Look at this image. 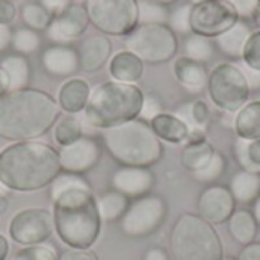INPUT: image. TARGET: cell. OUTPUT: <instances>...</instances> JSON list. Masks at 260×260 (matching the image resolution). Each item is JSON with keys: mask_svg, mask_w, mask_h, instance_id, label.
Returning <instances> with one entry per match:
<instances>
[{"mask_svg": "<svg viewBox=\"0 0 260 260\" xmlns=\"http://www.w3.org/2000/svg\"><path fill=\"white\" fill-rule=\"evenodd\" d=\"M53 227L64 245L90 250L101 236L96 195L81 175L61 172L49 186Z\"/></svg>", "mask_w": 260, "mask_h": 260, "instance_id": "obj_1", "label": "cell"}, {"mask_svg": "<svg viewBox=\"0 0 260 260\" xmlns=\"http://www.w3.org/2000/svg\"><path fill=\"white\" fill-rule=\"evenodd\" d=\"M59 174V154L44 142H12L0 151V183L9 192L43 190Z\"/></svg>", "mask_w": 260, "mask_h": 260, "instance_id": "obj_2", "label": "cell"}, {"mask_svg": "<svg viewBox=\"0 0 260 260\" xmlns=\"http://www.w3.org/2000/svg\"><path fill=\"white\" fill-rule=\"evenodd\" d=\"M61 113L56 99L43 90L9 91L0 99V139L37 140L55 126Z\"/></svg>", "mask_w": 260, "mask_h": 260, "instance_id": "obj_3", "label": "cell"}, {"mask_svg": "<svg viewBox=\"0 0 260 260\" xmlns=\"http://www.w3.org/2000/svg\"><path fill=\"white\" fill-rule=\"evenodd\" d=\"M143 91L136 84L107 81L91 90L84 110L85 122L94 129H110L139 119Z\"/></svg>", "mask_w": 260, "mask_h": 260, "instance_id": "obj_4", "label": "cell"}, {"mask_svg": "<svg viewBox=\"0 0 260 260\" xmlns=\"http://www.w3.org/2000/svg\"><path fill=\"white\" fill-rule=\"evenodd\" d=\"M102 142L111 158L120 166L151 168L161 160L165 152L163 142L142 119L102 131Z\"/></svg>", "mask_w": 260, "mask_h": 260, "instance_id": "obj_5", "label": "cell"}, {"mask_svg": "<svg viewBox=\"0 0 260 260\" xmlns=\"http://www.w3.org/2000/svg\"><path fill=\"white\" fill-rule=\"evenodd\" d=\"M169 247L175 260L224 259V245L215 225L195 213H183L175 221Z\"/></svg>", "mask_w": 260, "mask_h": 260, "instance_id": "obj_6", "label": "cell"}, {"mask_svg": "<svg viewBox=\"0 0 260 260\" xmlns=\"http://www.w3.org/2000/svg\"><path fill=\"white\" fill-rule=\"evenodd\" d=\"M125 50L143 64L160 66L178 52V38L168 24H137L123 40Z\"/></svg>", "mask_w": 260, "mask_h": 260, "instance_id": "obj_7", "label": "cell"}, {"mask_svg": "<svg viewBox=\"0 0 260 260\" xmlns=\"http://www.w3.org/2000/svg\"><path fill=\"white\" fill-rule=\"evenodd\" d=\"M206 90L215 107L235 114L248 102L251 93L241 66L232 62H219L212 69Z\"/></svg>", "mask_w": 260, "mask_h": 260, "instance_id": "obj_8", "label": "cell"}, {"mask_svg": "<svg viewBox=\"0 0 260 260\" xmlns=\"http://www.w3.org/2000/svg\"><path fill=\"white\" fill-rule=\"evenodd\" d=\"M85 9L101 34L126 37L139 24V0H87Z\"/></svg>", "mask_w": 260, "mask_h": 260, "instance_id": "obj_9", "label": "cell"}, {"mask_svg": "<svg viewBox=\"0 0 260 260\" xmlns=\"http://www.w3.org/2000/svg\"><path fill=\"white\" fill-rule=\"evenodd\" d=\"M168 204L160 195L148 193L129 203L120 219V230L125 236L140 239L154 235L166 221Z\"/></svg>", "mask_w": 260, "mask_h": 260, "instance_id": "obj_10", "label": "cell"}, {"mask_svg": "<svg viewBox=\"0 0 260 260\" xmlns=\"http://www.w3.org/2000/svg\"><path fill=\"white\" fill-rule=\"evenodd\" d=\"M53 232L52 212L41 207H29L17 212L8 225L9 238L23 247L44 244Z\"/></svg>", "mask_w": 260, "mask_h": 260, "instance_id": "obj_11", "label": "cell"}, {"mask_svg": "<svg viewBox=\"0 0 260 260\" xmlns=\"http://www.w3.org/2000/svg\"><path fill=\"white\" fill-rule=\"evenodd\" d=\"M239 20L236 9L225 0H206L198 5H192V32L212 40L224 34Z\"/></svg>", "mask_w": 260, "mask_h": 260, "instance_id": "obj_12", "label": "cell"}, {"mask_svg": "<svg viewBox=\"0 0 260 260\" xmlns=\"http://www.w3.org/2000/svg\"><path fill=\"white\" fill-rule=\"evenodd\" d=\"M58 154L61 172L82 177L91 172L99 165L102 157V148L94 137L82 136L72 145L62 146Z\"/></svg>", "mask_w": 260, "mask_h": 260, "instance_id": "obj_13", "label": "cell"}, {"mask_svg": "<svg viewBox=\"0 0 260 260\" xmlns=\"http://www.w3.org/2000/svg\"><path fill=\"white\" fill-rule=\"evenodd\" d=\"M90 18L82 3H70L64 11L53 15L46 34L55 44H66L85 34Z\"/></svg>", "mask_w": 260, "mask_h": 260, "instance_id": "obj_14", "label": "cell"}, {"mask_svg": "<svg viewBox=\"0 0 260 260\" xmlns=\"http://www.w3.org/2000/svg\"><path fill=\"white\" fill-rule=\"evenodd\" d=\"M198 216L212 225L225 224L233 212L236 210V201L229 187L221 184H213L206 187L197 203Z\"/></svg>", "mask_w": 260, "mask_h": 260, "instance_id": "obj_15", "label": "cell"}, {"mask_svg": "<svg viewBox=\"0 0 260 260\" xmlns=\"http://www.w3.org/2000/svg\"><path fill=\"white\" fill-rule=\"evenodd\" d=\"M155 186V175L149 168L119 166L111 175V187L129 200L151 193Z\"/></svg>", "mask_w": 260, "mask_h": 260, "instance_id": "obj_16", "label": "cell"}, {"mask_svg": "<svg viewBox=\"0 0 260 260\" xmlns=\"http://www.w3.org/2000/svg\"><path fill=\"white\" fill-rule=\"evenodd\" d=\"M76 50L79 56V69L85 73H96L111 59L113 43L108 35L98 32L85 37Z\"/></svg>", "mask_w": 260, "mask_h": 260, "instance_id": "obj_17", "label": "cell"}, {"mask_svg": "<svg viewBox=\"0 0 260 260\" xmlns=\"http://www.w3.org/2000/svg\"><path fill=\"white\" fill-rule=\"evenodd\" d=\"M41 64L47 75L59 79L72 78L79 69L78 50L67 44H53L43 50Z\"/></svg>", "mask_w": 260, "mask_h": 260, "instance_id": "obj_18", "label": "cell"}, {"mask_svg": "<svg viewBox=\"0 0 260 260\" xmlns=\"http://www.w3.org/2000/svg\"><path fill=\"white\" fill-rule=\"evenodd\" d=\"M172 72L177 82L192 94H200L207 87L209 72L204 64L195 62L186 56H180L174 61Z\"/></svg>", "mask_w": 260, "mask_h": 260, "instance_id": "obj_19", "label": "cell"}, {"mask_svg": "<svg viewBox=\"0 0 260 260\" xmlns=\"http://www.w3.org/2000/svg\"><path fill=\"white\" fill-rule=\"evenodd\" d=\"M91 94L90 84L81 78H69L58 90L56 102L61 111L67 114H79L85 110Z\"/></svg>", "mask_w": 260, "mask_h": 260, "instance_id": "obj_20", "label": "cell"}, {"mask_svg": "<svg viewBox=\"0 0 260 260\" xmlns=\"http://www.w3.org/2000/svg\"><path fill=\"white\" fill-rule=\"evenodd\" d=\"M251 32L253 30L248 21L239 20L224 34L213 38V41H215L216 49H219L225 56L232 59H241Z\"/></svg>", "mask_w": 260, "mask_h": 260, "instance_id": "obj_21", "label": "cell"}, {"mask_svg": "<svg viewBox=\"0 0 260 260\" xmlns=\"http://www.w3.org/2000/svg\"><path fill=\"white\" fill-rule=\"evenodd\" d=\"M154 134L166 143H172V145H180L187 142L189 134H190V128L189 125L181 120L177 114H169V113H161L157 117H154L149 122Z\"/></svg>", "mask_w": 260, "mask_h": 260, "instance_id": "obj_22", "label": "cell"}, {"mask_svg": "<svg viewBox=\"0 0 260 260\" xmlns=\"http://www.w3.org/2000/svg\"><path fill=\"white\" fill-rule=\"evenodd\" d=\"M108 70H110L113 81L125 82V84H136L143 76L145 64L134 53L128 50H120L111 56Z\"/></svg>", "mask_w": 260, "mask_h": 260, "instance_id": "obj_23", "label": "cell"}, {"mask_svg": "<svg viewBox=\"0 0 260 260\" xmlns=\"http://www.w3.org/2000/svg\"><path fill=\"white\" fill-rule=\"evenodd\" d=\"M229 225V233L230 236L241 244L242 247L254 242L257 232H259V224L253 215V212L247 209H238L233 212L230 219L227 221Z\"/></svg>", "mask_w": 260, "mask_h": 260, "instance_id": "obj_24", "label": "cell"}, {"mask_svg": "<svg viewBox=\"0 0 260 260\" xmlns=\"http://www.w3.org/2000/svg\"><path fill=\"white\" fill-rule=\"evenodd\" d=\"M236 136L245 140L260 139V101H248L233 122Z\"/></svg>", "mask_w": 260, "mask_h": 260, "instance_id": "obj_25", "label": "cell"}, {"mask_svg": "<svg viewBox=\"0 0 260 260\" xmlns=\"http://www.w3.org/2000/svg\"><path fill=\"white\" fill-rule=\"evenodd\" d=\"M229 189L236 203H254L260 195V174L241 169L233 175Z\"/></svg>", "mask_w": 260, "mask_h": 260, "instance_id": "obj_26", "label": "cell"}, {"mask_svg": "<svg viewBox=\"0 0 260 260\" xmlns=\"http://www.w3.org/2000/svg\"><path fill=\"white\" fill-rule=\"evenodd\" d=\"M0 66L8 75L11 91L23 90V88L29 87L32 70H30V64L26 56L18 55V53L8 55L2 59Z\"/></svg>", "mask_w": 260, "mask_h": 260, "instance_id": "obj_27", "label": "cell"}, {"mask_svg": "<svg viewBox=\"0 0 260 260\" xmlns=\"http://www.w3.org/2000/svg\"><path fill=\"white\" fill-rule=\"evenodd\" d=\"M98 210L102 222H116L123 218L126 213L131 200L120 192L111 189L107 192H102L98 198Z\"/></svg>", "mask_w": 260, "mask_h": 260, "instance_id": "obj_28", "label": "cell"}, {"mask_svg": "<svg viewBox=\"0 0 260 260\" xmlns=\"http://www.w3.org/2000/svg\"><path fill=\"white\" fill-rule=\"evenodd\" d=\"M213 154H215V149L206 139L192 140V142H187L186 148L181 152V163L187 171L195 172L201 169L212 158Z\"/></svg>", "mask_w": 260, "mask_h": 260, "instance_id": "obj_29", "label": "cell"}, {"mask_svg": "<svg viewBox=\"0 0 260 260\" xmlns=\"http://www.w3.org/2000/svg\"><path fill=\"white\" fill-rule=\"evenodd\" d=\"M215 52H216V46L212 38L190 32L184 40V55L183 56H186L195 62L206 66L207 62H210L213 59Z\"/></svg>", "mask_w": 260, "mask_h": 260, "instance_id": "obj_30", "label": "cell"}, {"mask_svg": "<svg viewBox=\"0 0 260 260\" xmlns=\"http://www.w3.org/2000/svg\"><path fill=\"white\" fill-rule=\"evenodd\" d=\"M84 136V126L78 114H66L53 126V140L58 146H67Z\"/></svg>", "mask_w": 260, "mask_h": 260, "instance_id": "obj_31", "label": "cell"}, {"mask_svg": "<svg viewBox=\"0 0 260 260\" xmlns=\"http://www.w3.org/2000/svg\"><path fill=\"white\" fill-rule=\"evenodd\" d=\"M235 157L244 171L260 174V139L245 140L238 137L235 142Z\"/></svg>", "mask_w": 260, "mask_h": 260, "instance_id": "obj_32", "label": "cell"}, {"mask_svg": "<svg viewBox=\"0 0 260 260\" xmlns=\"http://www.w3.org/2000/svg\"><path fill=\"white\" fill-rule=\"evenodd\" d=\"M20 17L26 27L38 32V34L43 30H47L49 24L53 20V15L40 2L24 3L20 9Z\"/></svg>", "mask_w": 260, "mask_h": 260, "instance_id": "obj_33", "label": "cell"}, {"mask_svg": "<svg viewBox=\"0 0 260 260\" xmlns=\"http://www.w3.org/2000/svg\"><path fill=\"white\" fill-rule=\"evenodd\" d=\"M181 120H184L190 129L193 128H198L201 129L207 122H209V117H210V111H209V107L206 105L204 101L201 99H197L184 107L180 108L178 114H177Z\"/></svg>", "mask_w": 260, "mask_h": 260, "instance_id": "obj_34", "label": "cell"}, {"mask_svg": "<svg viewBox=\"0 0 260 260\" xmlns=\"http://www.w3.org/2000/svg\"><path fill=\"white\" fill-rule=\"evenodd\" d=\"M41 44V37L38 32L29 29V27H20L12 32V40H11V47L15 50L18 55H30L38 50Z\"/></svg>", "mask_w": 260, "mask_h": 260, "instance_id": "obj_35", "label": "cell"}, {"mask_svg": "<svg viewBox=\"0 0 260 260\" xmlns=\"http://www.w3.org/2000/svg\"><path fill=\"white\" fill-rule=\"evenodd\" d=\"M227 169V160L221 152H216L212 155V158L198 171L192 172L193 178L200 183H215L218 181Z\"/></svg>", "mask_w": 260, "mask_h": 260, "instance_id": "obj_36", "label": "cell"}, {"mask_svg": "<svg viewBox=\"0 0 260 260\" xmlns=\"http://www.w3.org/2000/svg\"><path fill=\"white\" fill-rule=\"evenodd\" d=\"M169 9L165 5L139 0V24H166Z\"/></svg>", "mask_w": 260, "mask_h": 260, "instance_id": "obj_37", "label": "cell"}, {"mask_svg": "<svg viewBox=\"0 0 260 260\" xmlns=\"http://www.w3.org/2000/svg\"><path fill=\"white\" fill-rule=\"evenodd\" d=\"M190 12H192V5L190 3H183L177 6L175 9L169 11L168 17V26L172 29V32L181 34V35H189L192 32L190 29Z\"/></svg>", "mask_w": 260, "mask_h": 260, "instance_id": "obj_38", "label": "cell"}, {"mask_svg": "<svg viewBox=\"0 0 260 260\" xmlns=\"http://www.w3.org/2000/svg\"><path fill=\"white\" fill-rule=\"evenodd\" d=\"M9 260H59V254L53 247L46 244H38V245L23 247Z\"/></svg>", "mask_w": 260, "mask_h": 260, "instance_id": "obj_39", "label": "cell"}, {"mask_svg": "<svg viewBox=\"0 0 260 260\" xmlns=\"http://www.w3.org/2000/svg\"><path fill=\"white\" fill-rule=\"evenodd\" d=\"M241 59L244 66L260 70V30L251 32Z\"/></svg>", "mask_w": 260, "mask_h": 260, "instance_id": "obj_40", "label": "cell"}, {"mask_svg": "<svg viewBox=\"0 0 260 260\" xmlns=\"http://www.w3.org/2000/svg\"><path fill=\"white\" fill-rule=\"evenodd\" d=\"M161 113H163V105H161L160 99L157 96H154V94H146L143 98V104H142L139 119L149 123L154 117H157Z\"/></svg>", "mask_w": 260, "mask_h": 260, "instance_id": "obj_41", "label": "cell"}, {"mask_svg": "<svg viewBox=\"0 0 260 260\" xmlns=\"http://www.w3.org/2000/svg\"><path fill=\"white\" fill-rule=\"evenodd\" d=\"M227 3H230L241 20H251L254 17V14L257 12L260 8V0H225Z\"/></svg>", "mask_w": 260, "mask_h": 260, "instance_id": "obj_42", "label": "cell"}, {"mask_svg": "<svg viewBox=\"0 0 260 260\" xmlns=\"http://www.w3.org/2000/svg\"><path fill=\"white\" fill-rule=\"evenodd\" d=\"M17 6L14 0H0V24L9 26L17 17Z\"/></svg>", "mask_w": 260, "mask_h": 260, "instance_id": "obj_43", "label": "cell"}, {"mask_svg": "<svg viewBox=\"0 0 260 260\" xmlns=\"http://www.w3.org/2000/svg\"><path fill=\"white\" fill-rule=\"evenodd\" d=\"M59 260H99V257L91 250H75V248H69L67 251H64L59 256Z\"/></svg>", "mask_w": 260, "mask_h": 260, "instance_id": "obj_44", "label": "cell"}, {"mask_svg": "<svg viewBox=\"0 0 260 260\" xmlns=\"http://www.w3.org/2000/svg\"><path fill=\"white\" fill-rule=\"evenodd\" d=\"M245 78H247V82H248V87L251 91H257L260 90V70H256V69H250L247 66H241Z\"/></svg>", "mask_w": 260, "mask_h": 260, "instance_id": "obj_45", "label": "cell"}, {"mask_svg": "<svg viewBox=\"0 0 260 260\" xmlns=\"http://www.w3.org/2000/svg\"><path fill=\"white\" fill-rule=\"evenodd\" d=\"M236 260H260V242H251L245 245Z\"/></svg>", "mask_w": 260, "mask_h": 260, "instance_id": "obj_46", "label": "cell"}, {"mask_svg": "<svg viewBox=\"0 0 260 260\" xmlns=\"http://www.w3.org/2000/svg\"><path fill=\"white\" fill-rule=\"evenodd\" d=\"M40 3H41L52 15H56V14H59L61 11H64L72 2H70V0H40Z\"/></svg>", "mask_w": 260, "mask_h": 260, "instance_id": "obj_47", "label": "cell"}, {"mask_svg": "<svg viewBox=\"0 0 260 260\" xmlns=\"http://www.w3.org/2000/svg\"><path fill=\"white\" fill-rule=\"evenodd\" d=\"M143 260H171L168 251L161 247H152L149 248L145 256H143Z\"/></svg>", "mask_w": 260, "mask_h": 260, "instance_id": "obj_48", "label": "cell"}, {"mask_svg": "<svg viewBox=\"0 0 260 260\" xmlns=\"http://www.w3.org/2000/svg\"><path fill=\"white\" fill-rule=\"evenodd\" d=\"M11 40H12V30L9 26H2L0 24V53L8 50L11 47Z\"/></svg>", "mask_w": 260, "mask_h": 260, "instance_id": "obj_49", "label": "cell"}, {"mask_svg": "<svg viewBox=\"0 0 260 260\" xmlns=\"http://www.w3.org/2000/svg\"><path fill=\"white\" fill-rule=\"evenodd\" d=\"M9 91H11V88H9L8 75H6V72L2 69V66H0V99H2L5 94H8Z\"/></svg>", "mask_w": 260, "mask_h": 260, "instance_id": "obj_50", "label": "cell"}, {"mask_svg": "<svg viewBox=\"0 0 260 260\" xmlns=\"http://www.w3.org/2000/svg\"><path fill=\"white\" fill-rule=\"evenodd\" d=\"M8 256H9V242L3 235H0V260H6Z\"/></svg>", "mask_w": 260, "mask_h": 260, "instance_id": "obj_51", "label": "cell"}, {"mask_svg": "<svg viewBox=\"0 0 260 260\" xmlns=\"http://www.w3.org/2000/svg\"><path fill=\"white\" fill-rule=\"evenodd\" d=\"M253 215H254V218H256V221H257L260 227V195L257 197V200L253 203Z\"/></svg>", "mask_w": 260, "mask_h": 260, "instance_id": "obj_52", "label": "cell"}, {"mask_svg": "<svg viewBox=\"0 0 260 260\" xmlns=\"http://www.w3.org/2000/svg\"><path fill=\"white\" fill-rule=\"evenodd\" d=\"M8 207H9V201H8V198H6V197H3V195H0V215H3V213L8 210Z\"/></svg>", "mask_w": 260, "mask_h": 260, "instance_id": "obj_53", "label": "cell"}, {"mask_svg": "<svg viewBox=\"0 0 260 260\" xmlns=\"http://www.w3.org/2000/svg\"><path fill=\"white\" fill-rule=\"evenodd\" d=\"M251 21L254 23V26L257 27V30H260V8L257 9V12L254 14V17L251 18Z\"/></svg>", "mask_w": 260, "mask_h": 260, "instance_id": "obj_54", "label": "cell"}, {"mask_svg": "<svg viewBox=\"0 0 260 260\" xmlns=\"http://www.w3.org/2000/svg\"><path fill=\"white\" fill-rule=\"evenodd\" d=\"M146 2H154V3H160V5H165V6H169L172 3H175L177 0H146Z\"/></svg>", "mask_w": 260, "mask_h": 260, "instance_id": "obj_55", "label": "cell"}, {"mask_svg": "<svg viewBox=\"0 0 260 260\" xmlns=\"http://www.w3.org/2000/svg\"><path fill=\"white\" fill-rule=\"evenodd\" d=\"M8 193H9V190H8V189H6V187H5V186H3V184L0 183V195H3V197H6Z\"/></svg>", "mask_w": 260, "mask_h": 260, "instance_id": "obj_56", "label": "cell"}, {"mask_svg": "<svg viewBox=\"0 0 260 260\" xmlns=\"http://www.w3.org/2000/svg\"><path fill=\"white\" fill-rule=\"evenodd\" d=\"M201 2H206V0H189L190 5H198V3H201Z\"/></svg>", "mask_w": 260, "mask_h": 260, "instance_id": "obj_57", "label": "cell"}, {"mask_svg": "<svg viewBox=\"0 0 260 260\" xmlns=\"http://www.w3.org/2000/svg\"><path fill=\"white\" fill-rule=\"evenodd\" d=\"M222 260H236V259H233V257H224Z\"/></svg>", "mask_w": 260, "mask_h": 260, "instance_id": "obj_58", "label": "cell"}]
</instances>
